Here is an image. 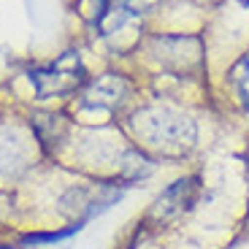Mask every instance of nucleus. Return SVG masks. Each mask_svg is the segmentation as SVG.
<instances>
[{
    "mask_svg": "<svg viewBox=\"0 0 249 249\" xmlns=\"http://www.w3.org/2000/svg\"><path fill=\"white\" fill-rule=\"evenodd\" d=\"M79 225H68V228H62V231H49V233H27L25 238H22V244L25 247H41V244H57V241H65V238H71L76 231H79Z\"/></svg>",
    "mask_w": 249,
    "mask_h": 249,
    "instance_id": "f257e3e1",
    "label": "nucleus"
},
{
    "mask_svg": "<svg viewBox=\"0 0 249 249\" xmlns=\"http://www.w3.org/2000/svg\"><path fill=\"white\" fill-rule=\"evenodd\" d=\"M0 249H8V247H0Z\"/></svg>",
    "mask_w": 249,
    "mask_h": 249,
    "instance_id": "f03ea898",
    "label": "nucleus"
}]
</instances>
